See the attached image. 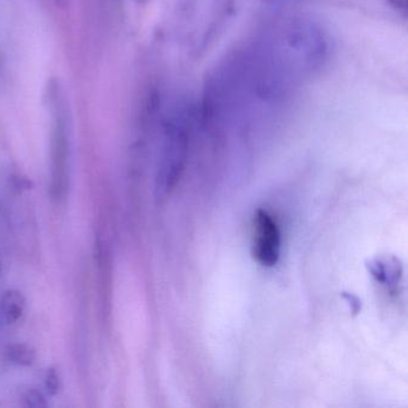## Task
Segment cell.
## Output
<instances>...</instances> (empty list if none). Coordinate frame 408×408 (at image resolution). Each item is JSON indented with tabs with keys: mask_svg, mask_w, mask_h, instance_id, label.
<instances>
[{
	"mask_svg": "<svg viewBox=\"0 0 408 408\" xmlns=\"http://www.w3.org/2000/svg\"><path fill=\"white\" fill-rule=\"evenodd\" d=\"M192 113L187 106H180L172 111L164 123L163 144L159 161L157 187L167 193L175 186L187 161Z\"/></svg>",
	"mask_w": 408,
	"mask_h": 408,
	"instance_id": "obj_1",
	"label": "cell"
},
{
	"mask_svg": "<svg viewBox=\"0 0 408 408\" xmlns=\"http://www.w3.org/2000/svg\"><path fill=\"white\" fill-rule=\"evenodd\" d=\"M253 255L260 265L273 267L280 257V230L273 217L266 210H257L254 219Z\"/></svg>",
	"mask_w": 408,
	"mask_h": 408,
	"instance_id": "obj_2",
	"label": "cell"
},
{
	"mask_svg": "<svg viewBox=\"0 0 408 408\" xmlns=\"http://www.w3.org/2000/svg\"><path fill=\"white\" fill-rule=\"evenodd\" d=\"M27 306L25 294L18 290H8L0 299V311L8 325L16 323L23 316Z\"/></svg>",
	"mask_w": 408,
	"mask_h": 408,
	"instance_id": "obj_3",
	"label": "cell"
},
{
	"mask_svg": "<svg viewBox=\"0 0 408 408\" xmlns=\"http://www.w3.org/2000/svg\"><path fill=\"white\" fill-rule=\"evenodd\" d=\"M5 355L11 363L30 367L36 360V351L28 344H13L5 348Z\"/></svg>",
	"mask_w": 408,
	"mask_h": 408,
	"instance_id": "obj_4",
	"label": "cell"
},
{
	"mask_svg": "<svg viewBox=\"0 0 408 408\" xmlns=\"http://www.w3.org/2000/svg\"><path fill=\"white\" fill-rule=\"evenodd\" d=\"M45 387L49 395H57L62 390V379L55 367H49L46 372Z\"/></svg>",
	"mask_w": 408,
	"mask_h": 408,
	"instance_id": "obj_5",
	"label": "cell"
},
{
	"mask_svg": "<svg viewBox=\"0 0 408 408\" xmlns=\"http://www.w3.org/2000/svg\"><path fill=\"white\" fill-rule=\"evenodd\" d=\"M23 400H25V404L27 407H47L45 396L42 395V393L39 392L36 389H29L28 392L25 393Z\"/></svg>",
	"mask_w": 408,
	"mask_h": 408,
	"instance_id": "obj_6",
	"label": "cell"
},
{
	"mask_svg": "<svg viewBox=\"0 0 408 408\" xmlns=\"http://www.w3.org/2000/svg\"><path fill=\"white\" fill-rule=\"evenodd\" d=\"M10 184L13 191L17 193H22L23 191H28L33 187V182L28 177L22 175H13L10 177Z\"/></svg>",
	"mask_w": 408,
	"mask_h": 408,
	"instance_id": "obj_7",
	"label": "cell"
},
{
	"mask_svg": "<svg viewBox=\"0 0 408 408\" xmlns=\"http://www.w3.org/2000/svg\"><path fill=\"white\" fill-rule=\"evenodd\" d=\"M343 296L344 298L346 299V302L348 303V306L351 308V311H353L355 314H358L360 311V308H362L360 299L355 297V294H346V292H345Z\"/></svg>",
	"mask_w": 408,
	"mask_h": 408,
	"instance_id": "obj_8",
	"label": "cell"
},
{
	"mask_svg": "<svg viewBox=\"0 0 408 408\" xmlns=\"http://www.w3.org/2000/svg\"><path fill=\"white\" fill-rule=\"evenodd\" d=\"M386 1L399 13H406L407 11V0H386Z\"/></svg>",
	"mask_w": 408,
	"mask_h": 408,
	"instance_id": "obj_9",
	"label": "cell"
},
{
	"mask_svg": "<svg viewBox=\"0 0 408 408\" xmlns=\"http://www.w3.org/2000/svg\"><path fill=\"white\" fill-rule=\"evenodd\" d=\"M66 0H57V3L59 5H62L64 4V3H65Z\"/></svg>",
	"mask_w": 408,
	"mask_h": 408,
	"instance_id": "obj_10",
	"label": "cell"
}]
</instances>
